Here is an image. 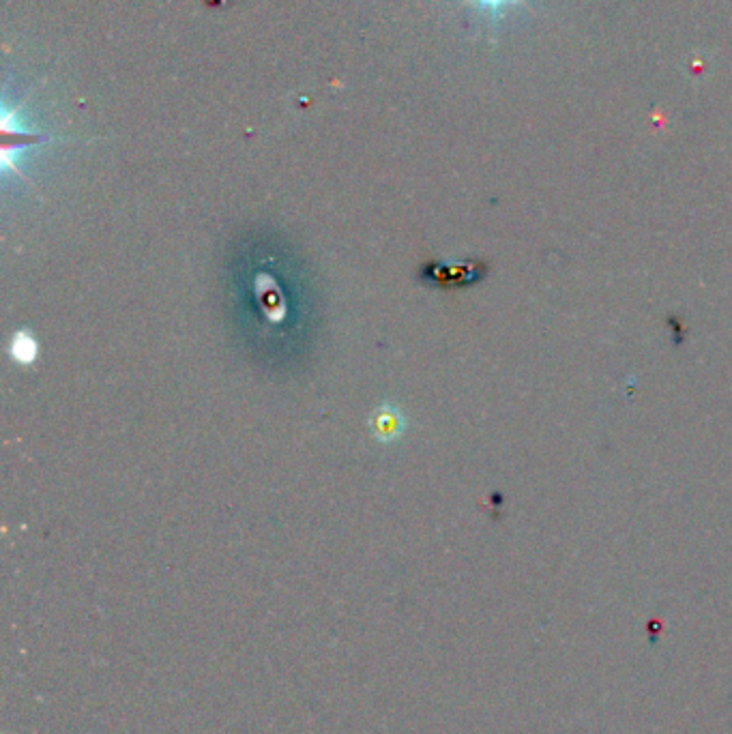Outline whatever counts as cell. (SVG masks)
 Masks as SVG:
<instances>
[{"mask_svg": "<svg viewBox=\"0 0 732 734\" xmlns=\"http://www.w3.org/2000/svg\"><path fill=\"white\" fill-rule=\"evenodd\" d=\"M488 267L477 260L464 262H445V260H426L419 269V282L443 288V290H458L473 286L486 277Z\"/></svg>", "mask_w": 732, "mask_h": 734, "instance_id": "obj_1", "label": "cell"}, {"mask_svg": "<svg viewBox=\"0 0 732 734\" xmlns=\"http://www.w3.org/2000/svg\"><path fill=\"white\" fill-rule=\"evenodd\" d=\"M37 352H39V344L35 337L28 331H16V335L11 337L9 344V355L11 359L20 363V365H31L37 361Z\"/></svg>", "mask_w": 732, "mask_h": 734, "instance_id": "obj_3", "label": "cell"}, {"mask_svg": "<svg viewBox=\"0 0 732 734\" xmlns=\"http://www.w3.org/2000/svg\"><path fill=\"white\" fill-rule=\"evenodd\" d=\"M370 428L378 440H395L404 432L406 421L398 408L391 404H383L372 413Z\"/></svg>", "mask_w": 732, "mask_h": 734, "instance_id": "obj_2", "label": "cell"}, {"mask_svg": "<svg viewBox=\"0 0 732 734\" xmlns=\"http://www.w3.org/2000/svg\"><path fill=\"white\" fill-rule=\"evenodd\" d=\"M471 3L479 13H483L488 20H501L509 9L524 5V0H466Z\"/></svg>", "mask_w": 732, "mask_h": 734, "instance_id": "obj_4", "label": "cell"}]
</instances>
